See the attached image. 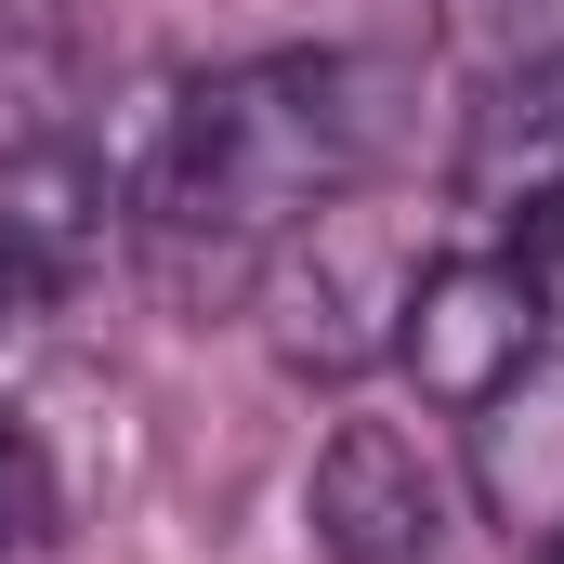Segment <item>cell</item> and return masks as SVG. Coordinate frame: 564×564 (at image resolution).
Wrapping results in <instances>:
<instances>
[{
	"instance_id": "1",
	"label": "cell",
	"mask_w": 564,
	"mask_h": 564,
	"mask_svg": "<svg viewBox=\"0 0 564 564\" xmlns=\"http://www.w3.org/2000/svg\"><path fill=\"white\" fill-rule=\"evenodd\" d=\"M381 66L368 53H263L224 79H184L144 132L132 224L158 250V276L184 289H250L302 210H328L341 184H368L381 158Z\"/></svg>"
},
{
	"instance_id": "2",
	"label": "cell",
	"mask_w": 564,
	"mask_h": 564,
	"mask_svg": "<svg viewBox=\"0 0 564 564\" xmlns=\"http://www.w3.org/2000/svg\"><path fill=\"white\" fill-rule=\"evenodd\" d=\"M421 224L408 210H381L368 184H341L328 210H302L276 250H263V341H276V368L302 381H355V368H381L394 355V328H408V289H421Z\"/></svg>"
},
{
	"instance_id": "3",
	"label": "cell",
	"mask_w": 564,
	"mask_h": 564,
	"mask_svg": "<svg viewBox=\"0 0 564 564\" xmlns=\"http://www.w3.org/2000/svg\"><path fill=\"white\" fill-rule=\"evenodd\" d=\"M539 289H525V263H499V250H446V263H421V289H408V328H394V368L421 381L433 408H486L525 355H539Z\"/></svg>"
},
{
	"instance_id": "4",
	"label": "cell",
	"mask_w": 564,
	"mask_h": 564,
	"mask_svg": "<svg viewBox=\"0 0 564 564\" xmlns=\"http://www.w3.org/2000/svg\"><path fill=\"white\" fill-rule=\"evenodd\" d=\"M119 224H132V184L93 144H13L0 158V302L13 315L79 302V276L119 250Z\"/></svg>"
},
{
	"instance_id": "5",
	"label": "cell",
	"mask_w": 564,
	"mask_h": 564,
	"mask_svg": "<svg viewBox=\"0 0 564 564\" xmlns=\"http://www.w3.org/2000/svg\"><path fill=\"white\" fill-rule=\"evenodd\" d=\"M302 525H315L328 564H433V539H446V486H433V459L394 421H341L328 446H315Z\"/></svg>"
},
{
	"instance_id": "6",
	"label": "cell",
	"mask_w": 564,
	"mask_h": 564,
	"mask_svg": "<svg viewBox=\"0 0 564 564\" xmlns=\"http://www.w3.org/2000/svg\"><path fill=\"white\" fill-rule=\"evenodd\" d=\"M552 197H564V53L473 79V119H459V210L473 224H512L525 237Z\"/></svg>"
},
{
	"instance_id": "7",
	"label": "cell",
	"mask_w": 564,
	"mask_h": 564,
	"mask_svg": "<svg viewBox=\"0 0 564 564\" xmlns=\"http://www.w3.org/2000/svg\"><path fill=\"white\" fill-rule=\"evenodd\" d=\"M473 499H486V525H512L525 552L564 539V355L552 341L473 408Z\"/></svg>"
},
{
	"instance_id": "8",
	"label": "cell",
	"mask_w": 564,
	"mask_h": 564,
	"mask_svg": "<svg viewBox=\"0 0 564 564\" xmlns=\"http://www.w3.org/2000/svg\"><path fill=\"white\" fill-rule=\"evenodd\" d=\"M433 40H446L473 79H499V66H552V53H564V0H433Z\"/></svg>"
},
{
	"instance_id": "9",
	"label": "cell",
	"mask_w": 564,
	"mask_h": 564,
	"mask_svg": "<svg viewBox=\"0 0 564 564\" xmlns=\"http://www.w3.org/2000/svg\"><path fill=\"white\" fill-rule=\"evenodd\" d=\"M66 525V486H53V459H40V433L0 408V564H26L40 539Z\"/></svg>"
},
{
	"instance_id": "10",
	"label": "cell",
	"mask_w": 564,
	"mask_h": 564,
	"mask_svg": "<svg viewBox=\"0 0 564 564\" xmlns=\"http://www.w3.org/2000/svg\"><path fill=\"white\" fill-rule=\"evenodd\" d=\"M512 263H525V289H539V315H564V197L525 224V250H512Z\"/></svg>"
},
{
	"instance_id": "11",
	"label": "cell",
	"mask_w": 564,
	"mask_h": 564,
	"mask_svg": "<svg viewBox=\"0 0 564 564\" xmlns=\"http://www.w3.org/2000/svg\"><path fill=\"white\" fill-rule=\"evenodd\" d=\"M539 564H564V539H552V552H539Z\"/></svg>"
}]
</instances>
